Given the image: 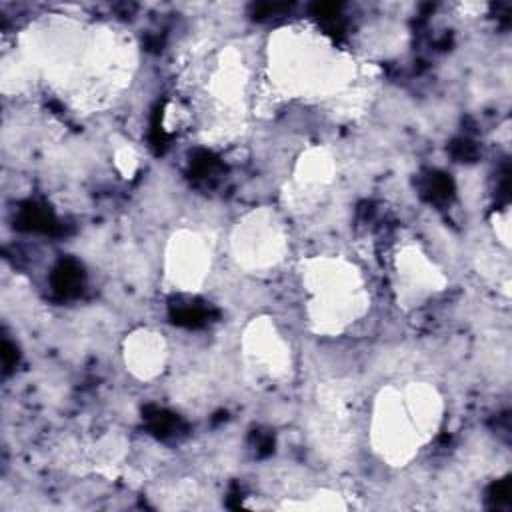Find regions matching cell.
Returning <instances> with one entry per match:
<instances>
[{
  "mask_svg": "<svg viewBox=\"0 0 512 512\" xmlns=\"http://www.w3.org/2000/svg\"><path fill=\"white\" fill-rule=\"evenodd\" d=\"M210 270V248L194 232H178L166 250V278L176 290H198Z\"/></svg>",
  "mask_w": 512,
  "mask_h": 512,
  "instance_id": "obj_4",
  "label": "cell"
},
{
  "mask_svg": "<svg viewBox=\"0 0 512 512\" xmlns=\"http://www.w3.org/2000/svg\"><path fill=\"white\" fill-rule=\"evenodd\" d=\"M406 410L410 414V420L422 438V442L430 440L442 420V398L436 392L434 386L426 382H414L402 392Z\"/></svg>",
  "mask_w": 512,
  "mask_h": 512,
  "instance_id": "obj_8",
  "label": "cell"
},
{
  "mask_svg": "<svg viewBox=\"0 0 512 512\" xmlns=\"http://www.w3.org/2000/svg\"><path fill=\"white\" fill-rule=\"evenodd\" d=\"M304 288L310 294L308 314L318 332H340L366 310L368 298L360 272L340 258L304 262Z\"/></svg>",
  "mask_w": 512,
  "mask_h": 512,
  "instance_id": "obj_1",
  "label": "cell"
},
{
  "mask_svg": "<svg viewBox=\"0 0 512 512\" xmlns=\"http://www.w3.org/2000/svg\"><path fill=\"white\" fill-rule=\"evenodd\" d=\"M396 272H398V286L402 290V298L420 300L434 290H442L444 276L440 270L422 254L416 246L404 248L396 258Z\"/></svg>",
  "mask_w": 512,
  "mask_h": 512,
  "instance_id": "obj_5",
  "label": "cell"
},
{
  "mask_svg": "<svg viewBox=\"0 0 512 512\" xmlns=\"http://www.w3.org/2000/svg\"><path fill=\"white\" fill-rule=\"evenodd\" d=\"M372 444L374 450L392 466L406 464L418 452L422 438L410 420L402 392L388 388L376 398L372 416Z\"/></svg>",
  "mask_w": 512,
  "mask_h": 512,
  "instance_id": "obj_2",
  "label": "cell"
},
{
  "mask_svg": "<svg viewBox=\"0 0 512 512\" xmlns=\"http://www.w3.org/2000/svg\"><path fill=\"white\" fill-rule=\"evenodd\" d=\"M244 348H246V358L254 366H258V370L270 376H280L290 366L288 348L282 342V338L276 334L274 326H270L268 322L252 324V328L246 332Z\"/></svg>",
  "mask_w": 512,
  "mask_h": 512,
  "instance_id": "obj_6",
  "label": "cell"
},
{
  "mask_svg": "<svg viewBox=\"0 0 512 512\" xmlns=\"http://www.w3.org/2000/svg\"><path fill=\"white\" fill-rule=\"evenodd\" d=\"M232 246L244 266L264 268L274 266L282 258L286 238L270 212H256L236 228Z\"/></svg>",
  "mask_w": 512,
  "mask_h": 512,
  "instance_id": "obj_3",
  "label": "cell"
},
{
  "mask_svg": "<svg viewBox=\"0 0 512 512\" xmlns=\"http://www.w3.org/2000/svg\"><path fill=\"white\" fill-rule=\"evenodd\" d=\"M294 174L296 182L306 188L328 184L334 174V160L324 148H312L304 152L302 158L296 162Z\"/></svg>",
  "mask_w": 512,
  "mask_h": 512,
  "instance_id": "obj_9",
  "label": "cell"
},
{
  "mask_svg": "<svg viewBox=\"0 0 512 512\" xmlns=\"http://www.w3.org/2000/svg\"><path fill=\"white\" fill-rule=\"evenodd\" d=\"M166 356V342L158 332L142 328L124 342V362L136 378L150 380L158 376L166 364Z\"/></svg>",
  "mask_w": 512,
  "mask_h": 512,
  "instance_id": "obj_7",
  "label": "cell"
}]
</instances>
